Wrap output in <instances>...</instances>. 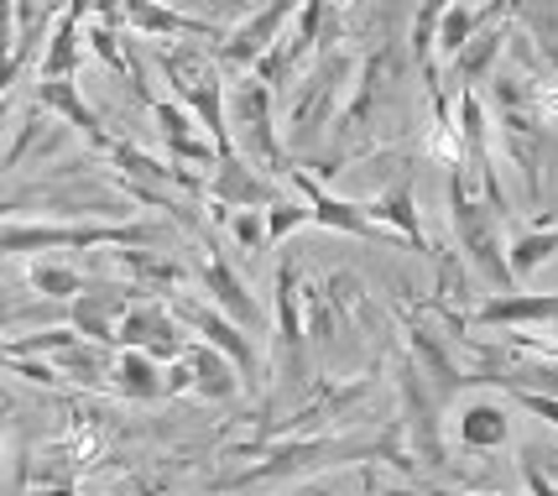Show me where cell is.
Returning <instances> with one entry per match:
<instances>
[{
  "mask_svg": "<svg viewBox=\"0 0 558 496\" xmlns=\"http://www.w3.org/2000/svg\"><path fill=\"white\" fill-rule=\"evenodd\" d=\"M121 16L131 32H142L151 43H178V37H189V43H225V26L219 22H204V16H189V11H172L162 0H121Z\"/></svg>",
  "mask_w": 558,
  "mask_h": 496,
  "instance_id": "cell-13",
  "label": "cell"
},
{
  "mask_svg": "<svg viewBox=\"0 0 558 496\" xmlns=\"http://www.w3.org/2000/svg\"><path fill=\"white\" fill-rule=\"evenodd\" d=\"M522 486H527V496H558V481L537 465V455H522Z\"/></svg>",
  "mask_w": 558,
  "mask_h": 496,
  "instance_id": "cell-33",
  "label": "cell"
},
{
  "mask_svg": "<svg viewBox=\"0 0 558 496\" xmlns=\"http://www.w3.org/2000/svg\"><path fill=\"white\" fill-rule=\"evenodd\" d=\"M298 262L282 256L277 262V303H271V314H277V340H271V366L282 376V392L303 397L308 387V361H314V350H308V329H303V303H298Z\"/></svg>",
  "mask_w": 558,
  "mask_h": 496,
  "instance_id": "cell-6",
  "label": "cell"
},
{
  "mask_svg": "<svg viewBox=\"0 0 558 496\" xmlns=\"http://www.w3.org/2000/svg\"><path fill=\"white\" fill-rule=\"evenodd\" d=\"M172 314H178V324H183L194 340L215 346L219 355L241 372L245 392H262V350L251 340V329H241L235 319H225L209 298H172Z\"/></svg>",
  "mask_w": 558,
  "mask_h": 496,
  "instance_id": "cell-7",
  "label": "cell"
},
{
  "mask_svg": "<svg viewBox=\"0 0 558 496\" xmlns=\"http://www.w3.org/2000/svg\"><path fill=\"white\" fill-rule=\"evenodd\" d=\"M16 52V0H0V58Z\"/></svg>",
  "mask_w": 558,
  "mask_h": 496,
  "instance_id": "cell-34",
  "label": "cell"
},
{
  "mask_svg": "<svg viewBox=\"0 0 558 496\" xmlns=\"http://www.w3.org/2000/svg\"><path fill=\"white\" fill-rule=\"evenodd\" d=\"M78 52H84V22L58 11L37 52V78H73L78 74Z\"/></svg>",
  "mask_w": 558,
  "mask_h": 496,
  "instance_id": "cell-26",
  "label": "cell"
},
{
  "mask_svg": "<svg viewBox=\"0 0 558 496\" xmlns=\"http://www.w3.org/2000/svg\"><path fill=\"white\" fill-rule=\"evenodd\" d=\"M116 262H121L125 277H136V293H168V288H183L189 282V267L172 262V256H151V251H136V246H116Z\"/></svg>",
  "mask_w": 558,
  "mask_h": 496,
  "instance_id": "cell-27",
  "label": "cell"
},
{
  "mask_svg": "<svg viewBox=\"0 0 558 496\" xmlns=\"http://www.w3.org/2000/svg\"><path fill=\"white\" fill-rule=\"evenodd\" d=\"M26 282H32V293L63 298V303H69L73 293H84V288H89V282H84V273H78V267H69V262H32V267H26Z\"/></svg>",
  "mask_w": 558,
  "mask_h": 496,
  "instance_id": "cell-29",
  "label": "cell"
},
{
  "mask_svg": "<svg viewBox=\"0 0 558 496\" xmlns=\"http://www.w3.org/2000/svg\"><path fill=\"white\" fill-rule=\"evenodd\" d=\"M303 225H314V209H308L303 198L277 194V198L267 204V241H271V246H282L292 230H303Z\"/></svg>",
  "mask_w": 558,
  "mask_h": 496,
  "instance_id": "cell-30",
  "label": "cell"
},
{
  "mask_svg": "<svg viewBox=\"0 0 558 496\" xmlns=\"http://www.w3.org/2000/svg\"><path fill=\"white\" fill-rule=\"evenodd\" d=\"M225 121H230L235 157H245L251 168H267L271 178L292 168L282 125H277V95L256 74H235V84H225Z\"/></svg>",
  "mask_w": 558,
  "mask_h": 496,
  "instance_id": "cell-3",
  "label": "cell"
},
{
  "mask_svg": "<svg viewBox=\"0 0 558 496\" xmlns=\"http://www.w3.org/2000/svg\"><path fill=\"white\" fill-rule=\"evenodd\" d=\"M146 110H151V121L162 131V147L172 152V162H194V168H215L219 162V147L204 136L194 110H183L178 99H151Z\"/></svg>",
  "mask_w": 558,
  "mask_h": 496,
  "instance_id": "cell-17",
  "label": "cell"
},
{
  "mask_svg": "<svg viewBox=\"0 0 558 496\" xmlns=\"http://www.w3.org/2000/svg\"><path fill=\"white\" fill-rule=\"evenodd\" d=\"M470 324L481 329H543V324H558V293H490L470 309Z\"/></svg>",
  "mask_w": 558,
  "mask_h": 496,
  "instance_id": "cell-16",
  "label": "cell"
},
{
  "mask_svg": "<svg viewBox=\"0 0 558 496\" xmlns=\"http://www.w3.org/2000/svg\"><path fill=\"white\" fill-rule=\"evenodd\" d=\"M198 288H204V298L215 303L225 319H235L241 329H262L267 324V309H262V298L251 293V282H245L219 251H209L204 262H198Z\"/></svg>",
  "mask_w": 558,
  "mask_h": 496,
  "instance_id": "cell-12",
  "label": "cell"
},
{
  "mask_svg": "<svg viewBox=\"0 0 558 496\" xmlns=\"http://www.w3.org/2000/svg\"><path fill=\"white\" fill-rule=\"evenodd\" d=\"M0 496H22V486H5V492H0Z\"/></svg>",
  "mask_w": 558,
  "mask_h": 496,
  "instance_id": "cell-38",
  "label": "cell"
},
{
  "mask_svg": "<svg viewBox=\"0 0 558 496\" xmlns=\"http://www.w3.org/2000/svg\"><path fill=\"white\" fill-rule=\"evenodd\" d=\"M157 225H48V220H0V256L37 251H89V246H151Z\"/></svg>",
  "mask_w": 558,
  "mask_h": 496,
  "instance_id": "cell-5",
  "label": "cell"
},
{
  "mask_svg": "<svg viewBox=\"0 0 558 496\" xmlns=\"http://www.w3.org/2000/svg\"><path fill=\"white\" fill-rule=\"evenodd\" d=\"M558 256V225H533V230H522V235H511L507 241V267L511 277L522 282V277H533L543 262H554Z\"/></svg>",
  "mask_w": 558,
  "mask_h": 496,
  "instance_id": "cell-28",
  "label": "cell"
},
{
  "mask_svg": "<svg viewBox=\"0 0 558 496\" xmlns=\"http://www.w3.org/2000/svg\"><path fill=\"white\" fill-rule=\"evenodd\" d=\"M355 52L344 48H324L314 58V69L298 78L303 89L292 95L288 116H282V147H288V157L298 152V157H318L324 152V142H329V131H335V121H340L344 99H350V84H355Z\"/></svg>",
  "mask_w": 558,
  "mask_h": 496,
  "instance_id": "cell-1",
  "label": "cell"
},
{
  "mask_svg": "<svg viewBox=\"0 0 558 496\" xmlns=\"http://www.w3.org/2000/svg\"><path fill=\"white\" fill-rule=\"evenodd\" d=\"M110 387L131 402H157V397H168V366L151 361L146 350H121L110 361Z\"/></svg>",
  "mask_w": 558,
  "mask_h": 496,
  "instance_id": "cell-25",
  "label": "cell"
},
{
  "mask_svg": "<svg viewBox=\"0 0 558 496\" xmlns=\"http://www.w3.org/2000/svg\"><path fill=\"white\" fill-rule=\"evenodd\" d=\"M37 105L48 110V116H58V121L69 125V131H78L89 147H99V152H110V131L99 125V116H95V105L78 95V84L73 78H37Z\"/></svg>",
  "mask_w": 558,
  "mask_h": 496,
  "instance_id": "cell-20",
  "label": "cell"
},
{
  "mask_svg": "<svg viewBox=\"0 0 558 496\" xmlns=\"http://www.w3.org/2000/svg\"><path fill=\"white\" fill-rule=\"evenodd\" d=\"M225 230H230V241L241 251H251V256H262V251L271 246L267 241V209H230V215H225Z\"/></svg>",
  "mask_w": 558,
  "mask_h": 496,
  "instance_id": "cell-31",
  "label": "cell"
},
{
  "mask_svg": "<svg viewBox=\"0 0 558 496\" xmlns=\"http://www.w3.org/2000/svg\"><path fill=\"white\" fill-rule=\"evenodd\" d=\"M0 366H11L16 376H26V382H37V387H58L63 376L52 372V366H43L37 355H0Z\"/></svg>",
  "mask_w": 558,
  "mask_h": 496,
  "instance_id": "cell-32",
  "label": "cell"
},
{
  "mask_svg": "<svg viewBox=\"0 0 558 496\" xmlns=\"http://www.w3.org/2000/svg\"><path fill=\"white\" fill-rule=\"evenodd\" d=\"M408 350H413L408 361H413L417 376L434 387L438 402H449L460 387H470V372L449 355V346H444V335H438V329H428V324H408Z\"/></svg>",
  "mask_w": 558,
  "mask_h": 496,
  "instance_id": "cell-19",
  "label": "cell"
},
{
  "mask_svg": "<svg viewBox=\"0 0 558 496\" xmlns=\"http://www.w3.org/2000/svg\"><path fill=\"white\" fill-rule=\"evenodd\" d=\"M0 445H5V397H0Z\"/></svg>",
  "mask_w": 558,
  "mask_h": 496,
  "instance_id": "cell-37",
  "label": "cell"
},
{
  "mask_svg": "<svg viewBox=\"0 0 558 496\" xmlns=\"http://www.w3.org/2000/svg\"><path fill=\"white\" fill-rule=\"evenodd\" d=\"M183 361H189V392H198L204 402H230V397H241L245 392V382L241 372L219 355L215 346H204V340H189V350H183Z\"/></svg>",
  "mask_w": 558,
  "mask_h": 496,
  "instance_id": "cell-23",
  "label": "cell"
},
{
  "mask_svg": "<svg viewBox=\"0 0 558 496\" xmlns=\"http://www.w3.org/2000/svg\"><path fill=\"white\" fill-rule=\"evenodd\" d=\"M397 397H402V423H397V434L408 439L413 460H423V465L444 471V465H449V455H444V428H438V397H434V387L417 376L413 361H402Z\"/></svg>",
  "mask_w": 558,
  "mask_h": 496,
  "instance_id": "cell-8",
  "label": "cell"
},
{
  "mask_svg": "<svg viewBox=\"0 0 558 496\" xmlns=\"http://www.w3.org/2000/svg\"><path fill=\"white\" fill-rule=\"evenodd\" d=\"M292 496H340V481H314V486H303V492Z\"/></svg>",
  "mask_w": 558,
  "mask_h": 496,
  "instance_id": "cell-35",
  "label": "cell"
},
{
  "mask_svg": "<svg viewBox=\"0 0 558 496\" xmlns=\"http://www.w3.org/2000/svg\"><path fill=\"white\" fill-rule=\"evenodd\" d=\"M329 5H335V11H340V16H344V22H350V11H361V5H365V0H329Z\"/></svg>",
  "mask_w": 558,
  "mask_h": 496,
  "instance_id": "cell-36",
  "label": "cell"
},
{
  "mask_svg": "<svg viewBox=\"0 0 558 496\" xmlns=\"http://www.w3.org/2000/svg\"><path fill=\"white\" fill-rule=\"evenodd\" d=\"M454 434H460L464 449L490 455V449L511 445V408L496 402V397H470L460 413H454Z\"/></svg>",
  "mask_w": 558,
  "mask_h": 496,
  "instance_id": "cell-21",
  "label": "cell"
},
{
  "mask_svg": "<svg viewBox=\"0 0 558 496\" xmlns=\"http://www.w3.org/2000/svg\"><path fill=\"white\" fill-rule=\"evenodd\" d=\"M303 0H267L262 11H251L241 26H230L225 32V43L215 48V63H219V74H251L256 69V58L288 32L292 22V11H298Z\"/></svg>",
  "mask_w": 558,
  "mask_h": 496,
  "instance_id": "cell-11",
  "label": "cell"
},
{
  "mask_svg": "<svg viewBox=\"0 0 558 496\" xmlns=\"http://www.w3.org/2000/svg\"><path fill=\"white\" fill-rule=\"evenodd\" d=\"M282 183H288L292 194H298L303 204H308V209H314V225H324V230H344V235H355V241H371V246H397V235H387L381 225L365 215L361 198L329 194V183H318V178L303 173V168H288V173H282Z\"/></svg>",
  "mask_w": 558,
  "mask_h": 496,
  "instance_id": "cell-10",
  "label": "cell"
},
{
  "mask_svg": "<svg viewBox=\"0 0 558 496\" xmlns=\"http://www.w3.org/2000/svg\"><path fill=\"white\" fill-rule=\"evenodd\" d=\"M511 43V22H490L481 37H470L454 58H449V69H454V84L460 89H475L481 78L496 74V63H501V52Z\"/></svg>",
  "mask_w": 558,
  "mask_h": 496,
  "instance_id": "cell-24",
  "label": "cell"
},
{
  "mask_svg": "<svg viewBox=\"0 0 558 496\" xmlns=\"http://www.w3.org/2000/svg\"><path fill=\"white\" fill-rule=\"evenodd\" d=\"M460 496H501V492H460Z\"/></svg>",
  "mask_w": 558,
  "mask_h": 496,
  "instance_id": "cell-39",
  "label": "cell"
},
{
  "mask_svg": "<svg viewBox=\"0 0 558 496\" xmlns=\"http://www.w3.org/2000/svg\"><path fill=\"white\" fill-rule=\"evenodd\" d=\"M136 288H84V293L69 298V329L89 346H116V324L131 309Z\"/></svg>",
  "mask_w": 558,
  "mask_h": 496,
  "instance_id": "cell-15",
  "label": "cell"
},
{
  "mask_svg": "<svg viewBox=\"0 0 558 496\" xmlns=\"http://www.w3.org/2000/svg\"><path fill=\"white\" fill-rule=\"evenodd\" d=\"M507 0H449V11L438 16V32H434V52L438 58H454V52L481 37L490 22H501Z\"/></svg>",
  "mask_w": 558,
  "mask_h": 496,
  "instance_id": "cell-22",
  "label": "cell"
},
{
  "mask_svg": "<svg viewBox=\"0 0 558 496\" xmlns=\"http://www.w3.org/2000/svg\"><path fill=\"white\" fill-rule=\"evenodd\" d=\"M449 225H454V241H460L464 267L490 282L496 293H511L517 277L507 267V241H501V209H490L486 198L470 189V178L460 168H449Z\"/></svg>",
  "mask_w": 558,
  "mask_h": 496,
  "instance_id": "cell-2",
  "label": "cell"
},
{
  "mask_svg": "<svg viewBox=\"0 0 558 496\" xmlns=\"http://www.w3.org/2000/svg\"><path fill=\"white\" fill-rule=\"evenodd\" d=\"M361 209L371 220L381 225L387 235H397L408 251H428V235H423V215H417V198H413V183L397 178V183H381L371 198H361Z\"/></svg>",
  "mask_w": 558,
  "mask_h": 496,
  "instance_id": "cell-18",
  "label": "cell"
},
{
  "mask_svg": "<svg viewBox=\"0 0 558 496\" xmlns=\"http://www.w3.org/2000/svg\"><path fill=\"white\" fill-rule=\"evenodd\" d=\"M116 346L121 350H146L151 361H178L183 350H189V329L178 324V314H172V303H162V298H131V309L121 314V324H116Z\"/></svg>",
  "mask_w": 558,
  "mask_h": 496,
  "instance_id": "cell-9",
  "label": "cell"
},
{
  "mask_svg": "<svg viewBox=\"0 0 558 496\" xmlns=\"http://www.w3.org/2000/svg\"><path fill=\"white\" fill-rule=\"evenodd\" d=\"M371 439H335V434H282V439H267L262 460L245 465V471L225 475L219 492H251V486H271V481H288V475H308L318 465H350V460H365Z\"/></svg>",
  "mask_w": 558,
  "mask_h": 496,
  "instance_id": "cell-4",
  "label": "cell"
},
{
  "mask_svg": "<svg viewBox=\"0 0 558 496\" xmlns=\"http://www.w3.org/2000/svg\"><path fill=\"white\" fill-rule=\"evenodd\" d=\"M277 198V183H271L262 168H251L245 157H219L215 173H209V209L215 220L225 225L230 209H267Z\"/></svg>",
  "mask_w": 558,
  "mask_h": 496,
  "instance_id": "cell-14",
  "label": "cell"
}]
</instances>
